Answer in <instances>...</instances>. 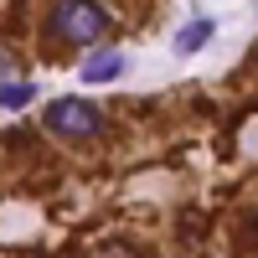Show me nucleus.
Masks as SVG:
<instances>
[{
	"label": "nucleus",
	"instance_id": "423d86ee",
	"mask_svg": "<svg viewBox=\"0 0 258 258\" xmlns=\"http://www.w3.org/2000/svg\"><path fill=\"white\" fill-rule=\"evenodd\" d=\"M0 83H11V57L0 52Z\"/></svg>",
	"mask_w": 258,
	"mask_h": 258
},
{
	"label": "nucleus",
	"instance_id": "f257e3e1",
	"mask_svg": "<svg viewBox=\"0 0 258 258\" xmlns=\"http://www.w3.org/2000/svg\"><path fill=\"white\" fill-rule=\"evenodd\" d=\"M47 31L57 41H73V47H88L109 31V11L98 0H57L52 16H47Z\"/></svg>",
	"mask_w": 258,
	"mask_h": 258
},
{
	"label": "nucleus",
	"instance_id": "20e7f679",
	"mask_svg": "<svg viewBox=\"0 0 258 258\" xmlns=\"http://www.w3.org/2000/svg\"><path fill=\"white\" fill-rule=\"evenodd\" d=\"M212 31H217V26H212L207 16H202V21H191V26H181V31H176V52H181V57H191V52H202L207 41H212Z\"/></svg>",
	"mask_w": 258,
	"mask_h": 258
},
{
	"label": "nucleus",
	"instance_id": "f03ea898",
	"mask_svg": "<svg viewBox=\"0 0 258 258\" xmlns=\"http://www.w3.org/2000/svg\"><path fill=\"white\" fill-rule=\"evenodd\" d=\"M47 129L57 140H88V135L103 129V114L88 98H52L47 103Z\"/></svg>",
	"mask_w": 258,
	"mask_h": 258
},
{
	"label": "nucleus",
	"instance_id": "39448f33",
	"mask_svg": "<svg viewBox=\"0 0 258 258\" xmlns=\"http://www.w3.org/2000/svg\"><path fill=\"white\" fill-rule=\"evenodd\" d=\"M36 98V88L26 78H11V83H0V109H26V103Z\"/></svg>",
	"mask_w": 258,
	"mask_h": 258
},
{
	"label": "nucleus",
	"instance_id": "7ed1b4c3",
	"mask_svg": "<svg viewBox=\"0 0 258 258\" xmlns=\"http://www.w3.org/2000/svg\"><path fill=\"white\" fill-rule=\"evenodd\" d=\"M119 73H124V57H119V52H98V57L83 62V83H109V78H119Z\"/></svg>",
	"mask_w": 258,
	"mask_h": 258
},
{
	"label": "nucleus",
	"instance_id": "0eeeda50",
	"mask_svg": "<svg viewBox=\"0 0 258 258\" xmlns=\"http://www.w3.org/2000/svg\"><path fill=\"white\" fill-rule=\"evenodd\" d=\"M253 232H258V217H253Z\"/></svg>",
	"mask_w": 258,
	"mask_h": 258
}]
</instances>
